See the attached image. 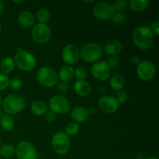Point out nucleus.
<instances>
[{
    "label": "nucleus",
    "instance_id": "10",
    "mask_svg": "<svg viewBox=\"0 0 159 159\" xmlns=\"http://www.w3.org/2000/svg\"><path fill=\"white\" fill-rule=\"evenodd\" d=\"M113 4L107 2H100L96 3L93 7V14L101 21H108L111 20L115 13Z\"/></svg>",
    "mask_w": 159,
    "mask_h": 159
},
{
    "label": "nucleus",
    "instance_id": "18",
    "mask_svg": "<svg viewBox=\"0 0 159 159\" xmlns=\"http://www.w3.org/2000/svg\"><path fill=\"white\" fill-rule=\"evenodd\" d=\"M18 22L23 27H33L36 23L35 16L30 11H23L19 15Z\"/></svg>",
    "mask_w": 159,
    "mask_h": 159
},
{
    "label": "nucleus",
    "instance_id": "6",
    "mask_svg": "<svg viewBox=\"0 0 159 159\" xmlns=\"http://www.w3.org/2000/svg\"><path fill=\"white\" fill-rule=\"evenodd\" d=\"M53 151L58 155H65L69 152L71 147L70 137L64 131H59L53 135L51 141Z\"/></svg>",
    "mask_w": 159,
    "mask_h": 159
},
{
    "label": "nucleus",
    "instance_id": "14",
    "mask_svg": "<svg viewBox=\"0 0 159 159\" xmlns=\"http://www.w3.org/2000/svg\"><path fill=\"white\" fill-rule=\"evenodd\" d=\"M99 107L103 113L107 114H113L116 113L120 107L119 102L114 96L104 95L99 99Z\"/></svg>",
    "mask_w": 159,
    "mask_h": 159
},
{
    "label": "nucleus",
    "instance_id": "25",
    "mask_svg": "<svg viewBox=\"0 0 159 159\" xmlns=\"http://www.w3.org/2000/svg\"><path fill=\"white\" fill-rule=\"evenodd\" d=\"M16 154V148L12 144H6L0 148V158L9 159L12 158Z\"/></svg>",
    "mask_w": 159,
    "mask_h": 159
},
{
    "label": "nucleus",
    "instance_id": "45",
    "mask_svg": "<svg viewBox=\"0 0 159 159\" xmlns=\"http://www.w3.org/2000/svg\"><path fill=\"white\" fill-rule=\"evenodd\" d=\"M14 3H22L23 1H13Z\"/></svg>",
    "mask_w": 159,
    "mask_h": 159
},
{
    "label": "nucleus",
    "instance_id": "26",
    "mask_svg": "<svg viewBox=\"0 0 159 159\" xmlns=\"http://www.w3.org/2000/svg\"><path fill=\"white\" fill-rule=\"evenodd\" d=\"M35 18L38 21V23L46 24L47 22L49 21L51 15H50V12L48 9H44V8H40L36 12Z\"/></svg>",
    "mask_w": 159,
    "mask_h": 159
},
{
    "label": "nucleus",
    "instance_id": "30",
    "mask_svg": "<svg viewBox=\"0 0 159 159\" xmlns=\"http://www.w3.org/2000/svg\"><path fill=\"white\" fill-rule=\"evenodd\" d=\"M126 19L127 17L124 12H116L113 16L111 20L113 23H116V24H122L126 21Z\"/></svg>",
    "mask_w": 159,
    "mask_h": 159
},
{
    "label": "nucleus",
    "instance_id": "46",
    "mask_svg": "<svg viewBox=\"0 0 159 159\" xmlns=\"http://www.w3.org/2000/svg\"><path fill=\"white\" fill-rule=\"evenodd\" d=\"M2 140L0 139V148L2 147Z\"/></svg>",
    "mask_w": 159,
    "mask_h": 159
},
{
    "label": "nucleus",
    "instance_id": "36",
    "mask_svg": "<svg viewBox=\"0 0 159 159\" xmlns=\"http://www.w3.org/2000/svg\"><path fill=\"white\" fill-rule=\"evenodd\" d=\"M151 30L152 31L154 34H155L156 36L159 35V20H157L155 21H154L153 23H152L150 26Z\"/></svg>",
    "mask_w": 159,
    "mask_h": 159
},
{
    "label": "nucleus",
    "instance_id": "35",
    "mask_svg": "<svg viewBox=\"0 0 159 159\" xmlns=\"http://www.w3.org/2000/svg\"><path fill=\"white\" fill-rule=\"evenodd\" d=\"M45 117V121H46L48 124H53L54 122H55L56 120H57V114H55L54 113L51 111H48L46 113V114L44 115Z\"/></svg>",
    "mask_w": 159,
    "mask_h": 159
},
{
    "label": "nucleus",
    "instance_id": "16",
    "mask_svg": "<svg viewBox=\"0 0 159 159\" xmlns=\"http://www.w3.org/2000/svg\"><path fill=\"white\" fill-rule=\"evenodd\" d=\"M123 45L120 40L116 39H112L107 41L104 45L103 50L107 55L117 56L122 51Z\"/></svg>",
    "mask_w": 159,
    "mask_h": 159
},
{
    "label": "nucleus",
    "instance_id": "5",
    "mask_svg": "<svg viewBox=\"0 0 159 159\" xmlns=\"http://www.w3.org/2000/svg\"><path fill=\"white\" fill-rule=\"evenodd\" d=\"M37 79L39 83L45 88H52L58 83V75L54 68L43 66L37 72Z\"/></svg>",
    "mask_w": 159,
    "mask_h": 159
},
{
    "label": "nucleus",
    "instance_id": "11",
    "mask_svg": "<svg viewBox=\"0 0 159 159\" xmlns=\"http://www.w3.org/2000/svg\"><path fill=\"white\" fill-rule=\"evenodd\" d=\"M157 69L155 64L150 60L141 61L137 66V74L144 81H151L155 78Z\"/></svg>",
    "mask_w": 159,
    "mask_h": 159
},
{
    "label": "nucleus",
    "instance_id": "40",
    "mask_svg": "<svg viewBox=\"0 0 159 159\" xmlns=\"http://www.w3.org/2000/svg\"><path fill=\"white\" fill-rule=\"evenodd\" d=\"M99 91H100L102 93H107V87L102 86V85L99 87Z\"/></svg>",
    "mask_w": 159,
    "mask_h": 159
},
{
    "label": "nucleus",
    "instance_id": "28",
    "mask_svg": "<svg viewBox=\"0 0 159 159\" xmlns=\"http://www.w3.org/2000/svg\"><path fill=\"white\" fill-rule=\"evenodd\" d=\"M128 6V2L126 0H116L113 2V6L114 8L115 12H123L126 10Z\"/></svg>",
    "mask_w": 159,
    "mask_h": 159
},
{
    "label": "nucleus",
    "instance_id": "12",
    "mask_svg": "<svg viewBox=\"0 0 159 159\" xmlns=\"http://www.w3.org/2000/svg\"><path fill=\"white\" fill-rule=\"evenodd\" d=\"M91 74L98 81H106L111 75V68L104 61H98L93 63Z\"/></svg>",
    "mask_w": 159,
    "mask_h": 159
},
{
    "label": "nucleus",
    "instance_id": "32",
    "mask_svg": "<svg viewBox=\"0 0 159 159\" xmlns=\"http://www.w3.org/2000/svg\"><path fill=\"white\" fill-rule=\"evenodd\" d=\"M9 81L10 79L7 75L0 73V92L6 89L9 87Z\"/></svg>",
    "mask_w": 159,
    "mask_h": 159
},
{
    "label": "nucleus",
    "instance_id": "33",
    "mask_svg": "<svg viewBox=\"0 0 159 159\" xmlns=\"http://www.w3.org/2000/svg\"><path fill=\"white\" fill-rule=\"evenodd\" d=\"M9 86H10V88L14 91H19L23 87V82L20 79L13 78V79H10V81H9Z\"/></svg>",
    "mask_w": 159,
    "mask_h": 159
},
{
    "label": "nucleus",
    "instance_id": "34",
    "mask_svg": "<svg viewBox=\"0 0 159 159\" xmlns=\"http://www.w3.org/2000/svg\"><path fill=\"white\" fill-rule=\"evenodd\" d=\"M107 63V65L110 66V68H116L119 65L120 62V58L117 57V56H110L107 58V61H106Z\"/></svg>",
    "mask_w": 159,
    "mask_h": 159
},
{
    "label": "nucleus",
    "instance_id": "43",
    "mask_svg": "<svg viewBox=\"0 0 159 159\" xmlns=\"http://www.w3.org/2000/svg\"><path fill=\"white\" fill-rule=\"evenodd\" d=\"M2 101H3L2 97V96L0 95V107H1L2 105Z\"/></svg>",
    "mask_w": 159,
    "mask_h": 159
},
{
    "label": "nucleus",
    "instance_id": "9",
    "mask_svg": "<svg viewBox=\"0 0 159 159\" xmlns=\"http://www.w3.org/2000/svg\"><path fill=\"white\" fill-rule=\"evenodd\" d=\"M17 159H37L38 152L35 146L28 141H22L16 147V154Z\"/></svg>",
    "mask_w": 159,
    "mask_h": 159
},
{
    "label": "nucleus",
    "instance_id": "17",
    "mask_svg": "<svg viewBox=\"0 0 159 159\" xmlns=\"http://www.w3.org/2000/svg\"><path fill=\"white\" fill-rule=\"evenodd\" d=\"M74 91L81 97H86L91 93L92 86L87 81L77 80L74 84Z\"/></svg>",
    "mask_w": 159,
    "mask_h": 159
},
{
    "label": "nucleus",
    "instance_id": "48",
    "mask_svg": "<svg viewBox=\"0 0 159 159\" xmlns=\"http://www.w3.org/2000/svg\"><path fill=\"white\" fill-rule=\"evenodd\" d=\"M0 159H2V158H0Z\"/></svg>",
    "mask_w": 159,
    "mask_h": 159
},
{
    "label": "nucleus",
    "instance_id": "20",
    "mask_svg": "<svg viewBox=\"0 0 159 159\" xmlns=\"http://www.w3.org/2000/svg\"><path fill=\"white\" fill-rule=\"evenodd\" d=\"M57 75L61 82L68 83L74 78V68L70 65H64L60 68Z\"/></svg>",
    "mask_w": 159,
    "mask_h": 159
},
{
    "label": "nucleus",
    "instance_id": "2",
    "mask_svg": "<svg viewBox=\"0 0 159 159\" xmlns=\"http://www.w3.org/2000/svg\"><path fill=\"white\" fill-rule=\"evenodd\" d=\"M15 65L23 71H31L37 66V59L32 53L22 48L17 49L13 57Z\"/></svg>",
    "mask_w": 159,
    "mask_h": 159
},
{
    "label": "nucleus",
    "instance_id": "41",
    "mask_svg": "<svg viewBox=\"0 0 159 159\" xmlns=\"http://www.w3.org/2000/svg\"><path fill=\"white\" fill-rule=\"evenodd\" d=\"M89 110V115H94L95 113H96V108H94V107H92V108H90Z\"/></svg>",
    "mask_w": 159,
    "mask_h": 159
},
{
    "label": "nucleus",
    "instance_id": "1",
    "mask_svg": "<svg viewBox=\"0 0 159 159\" xmlns=\"http://www.w3.org/2000/svg\"><path fill=\"white\" fill-rule=\"evenodd\" d=\"M132 40L137 48L144 51L150 49L153 46L155 37L149 26H141L134 30Z\"/></svg>",
    "mask_w": 159,
    "mask_h": 159
},
{
    "label": "nucleus",
    "instance_id": "47",
    "mask_svg": "<svg viewBox=\"0 0 159 159\" xmlns=\"http://www.w3.org/2000/svg\"><path fill=\"white\" fill-rule=\"evenodd\" d=\"M1 32H2V25L1 23H0V34H1Z\"/></svg>",
    "mask_w": 159,
    "mask_h": 159
},
{
    "label": "nucleus",
    "instance_id": "19",
    "mask_svg": "<svg viewBox=\"0 0 159 159\" xmlns=\"http://www.w3.org/2000/svg\"><path fill=\"white\" fill-rule=\"evenodd\" d=\"M48 104L42 100H35L31 103L30 110L35 116H41L48 112Z\"/></svg>",
    "mask_w": 159,
    "mask_h": 159
},
{
    "label": "nucleus",
    "instance_id": "24",
    "mask_svg": "<svg viewBox=\"0 0 159 159\" xmlns=\"http://www.w3.org/2000/svg\"><path fill=\"white\" fill-rule=\"evenodd\" d=\"M149 5L148 0H130L129 2V6L130 9L137 12L144 11Z\"/></svg>",
    "mask_w": 159,
    "mask_h": 159
},
{
    "label": "nucleus",
    "instance_id": "7",
    "mask_svg": "<svg viewBox=\"0 0 159 159\" xmlns=\"http://www.w3.org/2000/svg\"><path fill=\"white\" fill-rule=\"evenodd\" d=\"M48 107L50 109V111L53 112L55 114L64 115L70 111L71 104L65 96L61 95H55L49 99Z\"/></svg>",
    "mask_w": 159,
    "mask_h": 159
},
{
    "label": "nucleus",
    "instance_id": "31",
    "mask_svg": "<svg viewBox=\"0 0 159 159\" xmlns=\"http://www.w3.org/2000/svg\"><path fill=\"white\" fill-rule=\"evenodd\" d=\"M115 99H116L119 104H124L126 103L127 100V93H126V91L124 90H120V91H117L115 94Z\"/></svg>",
    "mask_w": 159,
    "mask_h": 159
},
{
    "label": "nucleus",
    "instance_id": "13",
    "mask_svg": "<svg viewBox=\"0 0 159 159\" xmlns=\"http://www.w3.org/2000/svg\"><path fill=\"white\" fill-rule=\"evenodd\" d=\"M61 57L63 61L67 65H75L80 58L79 49L74 43H68L62 50Z\"/></svg>",
    "mask_w": 159,
    "mask_h": 159
},
{
    "label": "nucleus",
    "instance_id": "15",
    "mask_svg": "<svg viewBox=\"0 0 159 159\" xmlns=\"http://www.w3.org/2000/svg\"><path fill=\"white\" fill-rule=\"evenodd\" d=\"M70 116L73 122L77 123L79 124L86 122L90 115L88 109L83 107H75L71 111Z\"/></svg>",
    "mask_w": 159,
    "mask_h": 159
},
{
    "label": "nucleus",
    "instance_id": "27",
    "mask_svg": "<svg viewBox=\"0 0 159 159\" xmlns=\"http://www.w3.org/2000/svg\"><path fill=\"white\" fill-rule=\"evenodd\" d=\"M65 132L68 137H73L75 136L79 132V125L77 123H75L73 121L69 122L65 128Z\"/></svg>",
    "mask_w": 159,
    "mask_h": 159
},
{
    "label": "nucleus",
    "instance_id": "21",
    "mask_svg": "<svg viewBox=\"0 0 159 159\" xmlns=\"http://www.w3.org/2000/svg\"><path fill=\"white\" fill-rule=\"evenodd\" d=\"M125 85V79L120 74H114L110 77V86L115 91L122 90Z\"/></svg>",
    "mask_w": 159,
    "mask_h": 159
},
{
    "label": "nucleus",
    "instance_id": "44",
    "mask_svg": "<svg viewBox=\"0 0 159 159\" xmlns=\"http://www.w3.org/2000/svg\"><path fill=\"white\" fill-rule=\"evenodd\" d=\"M84 2H86V3H93L95 2L94 0H92V1H84Z\"/></svg>",
    "mask_w": 159,
    "mask_h": 159
},
{
    "label": "nucleus",
    "instance_id": "3",
    "mask_svg": "<svg viewBox=\"0 0 159 159\" xmlns=\"http://www.w3.org/2000/svg\"><path fill=\"white\" fill-rule=\"evenodd\" d=\"M3 110L8 115H15L24 110L26 100L19 94H9L2 101Z\"/></svg>",
    "mask_w": 159,
    "mask_h": 159
},
{
    "label": "nucleus",
    "instance_id": "39",
    "mask_svg": "<svg viewBox=\"0 0 159 159\" xmlns=\"http://www.w3.org/2000/svg\"><path fill=\"white\" fill-rule=\"evenodd\" d=\"M4 9H5L4 3H3L0 0V15H2V14L3 11H4Z\"/></svg>",
    "mask_w": 159,
    "mask_h": 159
},
{
    "label": "nucleus",
    "instance_id": "8",
    "mask_svg": "<svg viewBox=\"0 0 159 159\" xmlns=\"http://www.w3.org/2000/svg\"><path fill=\"white\" fill-rule=\"evenodd\" d=\"M31 36L34 41L39 44H45L50 41L52 36L51 28L45 23H35L31 30Z\"/></svg>",
    "mask_w": 159,
    "mask_h": 159
},
{
    "label": "nucleus",
    "instance_id": "42",
    "mask_svg": "<svg viewBox=\"0 0 159 159\" xmlns=\"http://www.w3.org/2000/svg\"><path fill=\"white\" fill-rule=\"evenodd\" d=\"M144 159H158V158L156 156H150V157H148V158H146Z\"/></svg>",
    "mask_w": 159,
    "mask_h": 159
},
{
    "label": "nucleus",
    "instance_id": "38",
    "mask_svg": "<svg viewBox=\"0 0 159 159\" xmlns=\"http://www.w3.org/2000/svg\"><path fill=\"white\" fill-rule=\"evenodd\" d=\"M130 62H131V64L134 66H138L140 62H141V59L138 56H133L131 59H130Z\"/></svg>",
    "mask_w": 159,
    "mask_h": 159
},
{
    "label": "nucleus",
    "instance_id": "4",
    "mask_svg": "<svg viewBox=\"0 0 159 159\" xmlns=\"http://www.w3.org/2000/svg\"><path fill=\"white\" fill-rule=\"evenodd\" d=\"M103 48L102 45L96 43H87L81 47L79 54L85 61L89 63H95L101 58Z\"/></svg>",
    "mask_w": 159,
    "mask_h": 159
},
{
    "label": "nucleus",
    "instance_id": "37",
    "mask_svg": "<svg viewBox=\"0 0 159 159\" xmlns=\"http://www.w3.org/2000/svg\"><path fill=\"white\" fill-rule=\"evenodd\" d=\"M68 89H69V85H68V84L66 83V82H59V83H57V90H58L60 93H66L68 90Z\"/></svg>",
    "mask_w": 159,
    "mask_h": 159
},
{
    "label": "nucleus",
    "instance_id": "23",
    "mask_svg": "<svg viewBox=\"0 0 159 159\" xmlns=\"http://www.w3.org/2000/svg\"><path fill=\"white\" fill-rule=\"evenodd\" d=\"M15 122L10 115L6 114L2 116L0 119V127L3 131L9 132L14 128Z\"/></svg>",
    "mask_w": 159,
    "mask_h": 159
},
{
    "label": "nucleus",
    "instance_id": "29",
    "mask_svg": "<svg viewBox=\"0 0 159 159\" xmlns=\"http://www.w3.org/2000/svg\"><path fill=\"white\" fill-rule=\"evenodd\" d=\"M74 76L77 80H85L87 76V70L82 66L77 67L74 70Z\"/></svg>",
    "mask_w": 159,
    "mask_h": 159
},
{
    "label": "nucleus",
    "instance_id": "22",
    "mask_svg": "<svg viewBox=\"0 0 159 159\" xmlns=\"http://www.w3.org/2000/svg\"><path fill=\"white\" fill-rule=\"evenodd\" d=\"M15 62L13 57H4L0 62V71L2 74H10L15 68Z\"/></svg>",
    "mask_w": 159,
    "mask_h": 159
}]
</instances>
